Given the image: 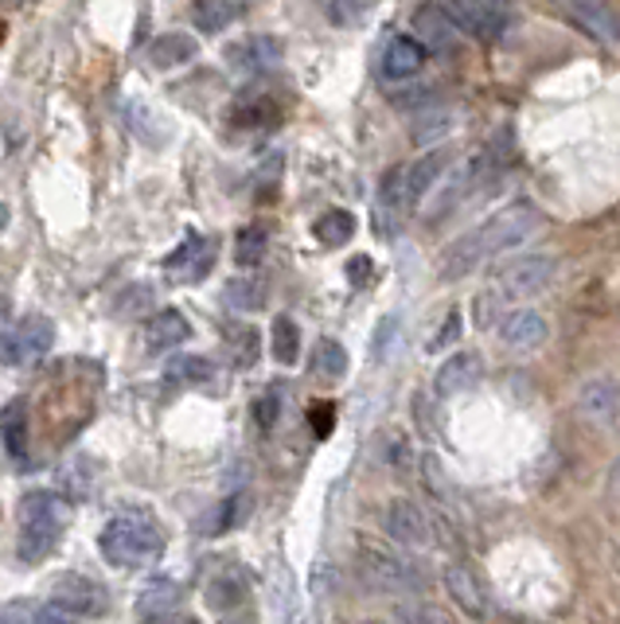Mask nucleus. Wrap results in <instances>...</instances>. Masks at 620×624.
I'll list each match as a JSON object with an SVG mask.
<instances>
[{
  "label": "nucleus",
  "mask_w": 620,
  "mask_h": 624,
  "mask_svg": "<svg viewBox=\"0 0 620 624\" xmlns=\"http://www.w3.org/2000/svg\"><path fill=\"white\" fill-rule=\"evenodd\" d=\"M543 231V211L531 199H515L503 211H496L491 219H484L476 231L461 234L457 243H449L437 254V278L441 281H461L469 273H476L484 261L500 258V254L519 250L523 243H531Z\"/></svg>",
  "instance_id": "obj_1"
},
{
  "label": "nucleus",
  "mask_w": 620,
  "mask_h": 624,
  "mask_svg": "<svg viewBox=\"0 0 620 624\" xmlns=\"http://www.w3.org/2000/svg\"><path fill=\"white\" fill-rule=\"evenodd\" d=\"M98 550L118 570L157 566L160 554H165V531H160V523L145 507H121L118 515H110V523L98 535Z\"/></svg>",
  "instance_id": "obj_2"
},
{
  "label": "nucleus",
  "mask_w": 620,
  "mask_h": 624,
  "mask_svg": "<svg viewBox=\"0 0 620 624\" xmlns=\"http://www.w3.org/2000/svg\"><path fill=\"white\" fill-rule=\"evenodd\" d=\"M71 519L63 492H28L20 500V562H44L59 542V531Z\"/></svg>",
  "instance_id": "obj_3"
},
{
  "label": "nucleus",
  "mask_w": 620,
  "mask_h": 624,
  "mask_svg": "<svg viewBox=\"0 0 620 624\" xmlns=\"http://www.w3.org/2000/svg\"><path fill=\"white\" fill-rule=\"evenodd\" d=\"M555 278H558V258H550V254H527V258H515L503 270H496V278L488 281V293L508 308L515 301H531L543 290H550Z\"/></svg>",
  "instance_id": "obj_4"
},
{
  "label": "nucleus",
  "mask_w": 620,
  "mask_h": 624,
  "mask_svg": "<svg viewBox=\"0 0 620 624\" xmlns=\"http://www.w3.org/2000/svg\"><path fill=\"white\" fill-rule=\"evenodd\" d=\"M360 574L379 594H417L422 589V570L382 547H360Z\"/></svg>",
  "instance_id": "obj_5"
},
{
  "label": "nucleus",
  "mask_w": 620,
  "mask_h": 624,
  "mask_svg": "<svg viewBox=\"0 0 620 624\" xmlns=\"http://www.w3.org/2000/svg\"><path fill=\"white\" fill-rule=\"evenodd\" d=\"M441 4L457 28L481 44H496L508 32V9H496L491 0H441Z\"/></svg>",
  "instance_id": "obj_6"
},
{
  "label": "nucleus",
  "mask_w": 620,
  "mask_h": 624,
  "mask_svg": "<svg viewBox=\"0 0 620 624\" xmlns=\"http://www.w3.org/2000/svg\"><path fill=\"white\" fill-rule=\"evenodd\" d=\"M56 344V328L47 317H24L16 328H9L4 335V364L20 367V364H36L51 352Z\"/></svg>",
  "instance_id": "obj_7"
},
{
  "label": "nucleus",
  "mask_w": 620,
  "mask_h": 624,
  "mask_svg": "<svg viewBox=\"0 0 620 624\" xmlns=\"http://www.w3.org/2000/svg\"><path fill=\"white\" fill-rule=\"evenodd\" d=\"M382 527L399 547H429L434 542V527H429V515L417 507L414 500H390L387 515H382Z\"/></svg>",
  "instance_id": "obj_8"
},
{
  "label": "nucleus",
  "mask_w": 620,
  "mask_h": 624,
  "mask_svg": "<svg viewBox=\"0 0 620 624\" xmlns=\"http://www.w3.org/2000/svg\"><path fill=\"white\" fill-rule=\"evenodd\" d=\"M449 160H453V149H445V145H437L434 152H426L422 160H414V164L402 172V207L406 211H414L417 204H422V196H426L429 187L441 184L445 168H449Z\"/></svg>",
  "instance_id": "obj_9"
},
{
  "label": "nucleus",
  "mask_w": 620,
  "mask_h": 624,
  "mask_svg": "<svg viewBox=\"0 0 620 624\" xmlns=\"http://www.w3.org/2000/svg\"><path fill=\"white\" fill-rule=\"evenodd\" d=\"M578 414L593 426H609L620 414V382L609 379V375L585 379L582 391H578Z\"/></svg>",
  "instance_id": "obj_10"
},
{
  "label": "nucleus",
  "mask_w": 620,
  "mask_h": 624,
  "mask_svg": "<svg viewBox=\"0 0 620 624\" xmlns=\"http://www.w3.org/2000/svg\"><path fill=\"white\" fill-rule=\"evenodd\" d=\"M51 601L78 616L86 613L98 616L106 609V589L98 586V582L83 578V574H59V578L51 582Z\"/></svg>",
  "instance_id": "obj_11"
},
{
  "label": "nucleus",
  "mask_w": 620,
  "mask_h": 624,
  "mask_svg": "<svg viewBox=\"0 0 620 624\" xmlns=\"http://www.w3.org/2000/svg\"><path fill=\"white\" fill-rule=\"evenodd\" d=\"M550 325L543 313L535 308H511L508 317L500 320V340L511 347V352H535V347L547 344Z\"/></svg>",
  "instance_id": "obj_12"
},
{
  "label": "nucleus",
  "mask_w": 620,
  "mask_h": 624,
  "mask_svg": "<svg viewBox=\"0 0 620 624\" xmlns=\"http://www.w3.org/2000/svg\"><path fill=\"white\" fill-rule=\"evenodd\" d=\"M457 24L453 16L445 12V4H422V9L414 12V36L422 39V44L434 51V56H449L457 47Z\"/></svg>",
  "instance_id": "obj_13"
},
{
  "label": "nucleus",
  "mask_w": 620,
  "mask_h": 624,
  "mask_svg": "<svg viewBox=\"0 0 620 624\" xmlns=\"http://www.w3.org/2000/svg\"><path fill=\"white\" fill-rule=\"evenodd\" d=\"M484 375V364L476 352H457L449 355L441 367H437V379H434V391L437 399H453V394L469 391V387H476Z\"/></svg>",
  "instance_id": "obj_14"
},
{
  "label": "nucleus",
  "mask_w": 620,
  "mask_h": 624,
  "mask_svg": "<svg viewBox=\"0 0 620 624\" xmlns=\"http://www.w3.org/2000/svg\"><path fill=\"white\" fill-rule=\"evenodd\" d=\"M227 63L246 71V75H262L269 66L281 63V39L273 36H246L239 44L227 47Z\"/></svg>",
  "instance_id": "obj_15"
},
{
  "label": "nucleus",
  "mask_w": 620,
  "mask_h": 624,
  "mask_svg": "<svg viewBox=\"0 0 620 624\" xmlns=\"http://www.w3.org/2000/svg\"><path fill=\"white\" fill-rule=\"evenodd\" d=\"M429 59V47L417 36H394L382 51V75L390 83H402V78H414Z\"/></svg>",
  "instance_id": "obj_16"
},
{
  "label": "nucleus",
  "mask_w": 620,
  "mask_h": 624,
  "mask_svg": "<svg viewBox=\"0 0 620 624\" xmlns=\"http://www.w3.org/2000/svg\"><path fill=\"white\" fill-rule=\"evenodd\" d=\"M566 9L574 12L585 32H593L605 44H620V12L609 0H566Z\"/></svg>",
  "instance_id": "obj_17"
},
{
  "label": "nucleus",
  "mask_w": 620,
  "mask_h": 624,
  "mask_svg": "<svg viewBox=\"0 0 620 624\" xmlns=\"http://www.w3.org/2000/svg\"><path fill=\"white\" fill-rule=\"evenodd\" d=\"M445 589H449V597H453L469 616H476V621L488 616V601H484L481 582H476V574L464 566V562H449V566H445Z\"/></svg>",
  "instance_id": "obj_18"
},
{
  "label": "nucleus",
  "mask_w": 620,
  "mask_h": 624,
  "mask_svg": "<svg viewBox=\"0 0 620 624\" xmlns=\"http://www.w3.org/2000/svg\"><path fill=\"white\" fill-rule=\"evenodd\" d=\"M187 335H192V325H187L184 313H177V308H160V313H153L145 325V347L157 355V352H168V347H180Z\"/></svg>",
  "instance_id": "obj_19"
},
{
  "label": "nucleus",
  "mask_w": 620,
  "mask_h": 624,
  "mask_svg": "<svg viewBox=\"0 0 620 624\" xmlns=\"http://www.w3.org/2000/svg\"><path fill=\"white\" fill-rule=\"evenodd\" d=\"M199 56V39L187 36V32H165L148 44V63L168 71V66H184Z\"/></svg>",
  "instance_id": "obj_20"
},
{
  "label": "nucleus",
  "mask_w": 620,
  "mask_h": 624,
  "mask_svg": "<svg viewBox=\"0 0 620 624\" xmlns=\"http://www.w3.org/2000/svg\"><path fill=\"white\" fill-rule=\"evenodd\" d=\"M266 297H269L266 281L254 278V273H239V278H231L222 285V305L234 308V313H258L266 305Z\"/></svg>",
  "instance_id": "obj_21"
},
{
  "label": "nucleus",
  "mask_w": 620,
  "mask_h": 624,
  "mask_svg": "<svg viewBox=\"0 0 620 624\" xmlns=\"http://www.w3.org/2000/svg\"><path fill=\"white\" fill-rule=\"evenodd\" d=\"M239 16H242L239 0H195V4H192V24L199 32H207V36H215V32H222V28H231Z\"/></svg>",
  "instance_id": "obj_22"
},
{
  "label": "nucleus",
  "mask_w": 620,
  "mask_h": 624,
  "mask_svg": "<svg viewBox=\"0 0 620 624\" xmlns=\"http://www.w3.org/2000/svg\"><path fill=\"white\" fill-rule=\"evenodd\" d=\"M313 234H316V238H320L325 246L348 243V238L355 234V215H352V211H343V207H328V211L313 223Z\"/></svg>",
  "instance_id": "obj_23"
},
{
  "label": "nucleus",
  "mask_w": 620,
  "mask_h": 624,
  "mask_svg": "<svg viewBox=\"0 0 620 624\" xmlns=\"http://www.w3.org/2000/svg\"><path fill=\"white\" fill-rule=\"evenodd\" d=\"M269 352L281 367H293L301 359V328H296L293 317H278L273 320V340H269Z\"/></svg>",
  "instance_id": "obj_24"
},
{
  "label": "nucleus",
  "mask_w": 620,
  "mask_h": 624,
  "mask_svg": "<svg viewBox=\"0 0 620 624\" xmlns=\"http://www.w3.org/2000/svg\"><path fill=\"white\" fill-rule=\"evenodd\" d=\"M242 597H246V582H242V574H234V570H222L219 578L207 586V605L219 609V613L242 605Z\"/></svg>",
  "instance_id": "obj_25"
},
{
  "label": "nucleus",
  "mask_w": 620,
  "mask_h": 624,
  "mask_svg": "<svg viewBox=\"0 0 620 624\" xmlns=\"http://www.w3.org/2000/svg\"><path fill=\"white\" fill-rule=\"evenodd\" d=\"M313 371L328 382H340L343 375H348V352H343V344L320 340V344L313 347Z\"/></svg>",
  "instance_id": "obj_26"
},
{
  "label": "nucleus",
  "mask_w": 620,
  "mask_h": 624,
  "mask_svg": "<svg viewBox=\"0 0 620 624\" xmlns=\"http://www.w3.org/2000/svg\"><path fill=\"white\" fill-rule=\"evenodd\" d=\"M157 305V285H148V281H133L125 290L113 297V313L118 317H141L148 308Z\"/></svg>",
  "instance_id": "obj_27"
},
{
  "label": "nucleus",
  "mask_w": 620,
  "mask_h": 624,
  "mask_svg": "<svg viewBox=\"0 0 620 624\" xmlns=\"http://www.w3.org/2000/svg\"><path fill=\"white\" fill-rule=\"evenodd\" d=\"M59 488H63V495H71V500H86V495L94 492L90 461H86V457L66 461V465L59 468Z\"/></svg>",
  "instance_id": "obj_28"
},
{
  "label": "nucleus",
  "mask_w": 620,
  "mask_h": 624,
  "mask_svg": "<svg viewBox=\"0 0 620 624\" xmlns=\"http://www.w3.org/2000/svg\"><path fill=\"white\" fill-rule=\"evenodd\" d=\"M24 441H28V411L20 402H12L4 411V449H9V457H16Z\"/></svg>",
  "instance_id": "obj_29"
},
{
  "label": "nucleus",
  "mask_w": 620,
  "mask_h": 624,
  "mask_svg": "<svg viewBox=\"0 0 620 624\" xmlns=\"http://www.w3.org/2000/svg\"><path fill=\"white\" fill-rule=\"evenodd\" d=\"M168 379L172 382H207L211 379V364H207L204 355H180L168 364Z\"/></svg>",
  "instance_id": "obj_30"
},
{
  "label": "nucleus",
  "mask_w": 620,
  "mask_h": 624,
  "mask_svg": "<svg viewBox=\"0 0 620 624\" xmlns=\"http://www.w3.org/2000/svg\"><path fill=\"white\" fill-rule=\"evenodd\" d=\"M370 0H325V12L332 24H343V28H355L363 16H367Z\"/></svg>",
  "instance_id": "obj_31"
},
{
  "label": "nucleus",
  "mask_w": 620,
  "mask_h": 624,
  "mask_svg": "<svg viewBox=\"0 0 620 624\" xmlns=\"http://www.w3.org/2000/svg\"><path fill=\"white\" fill-rule=\"evenodd\" d=\"M234 258H239V266H258V261L266 258V231H262V227H246V231L239 234Z\"/></svg>",
  "instance_id": "obj_32"
},
{
  "label": "nucleus",
  "mask_w": 620,
  "mask_h": 624,
  "mask_svg": "<svg viewBox=\"0 0 620 624\" xmlns=\"http://www.w3.org/2000/svg\"><path fill=\"white\" fill-rule=\"evenodd\" d=\"M172 605H177V586H172V582H160V586H148V589H145V597H141V613L165 616Z\"/></svg>",
  "instance_id": "obj_33"
},
{
  "label": "nucleus",
  "mask_w": 620,
  "mask_h": 624,
  "mask_svg": "<svg viewBox=\"0 0 620 624\" xmlns=\"http://www.w3.org/2000/svg\"><path fill=\"white\" fill-rule=\"evenodd\" d=\"M449 130H453V118H449V113H429V118H422V125L414 130V140L417 145H429V140H441Z\"/></svg>",
  "instance_id": "obj_34"
},
{
  "label": "nucleus",
  "mask_w": 620,
  "mask_h": 624,
  "mask_svg": "<svg viewBox=\"0 0 620 624\" xmlns=\"http://www.w3.org/2000/svg\"><path fill=\"white\" fill-rule=\"evenodd\" d=\"M399 624H453L434 605H399Z\"/></svg>",
  "instance_id": "obj_35"
},
{
  "label": "nucleus",
  "mask_w": 620,
  "mask_h": 624,
  "mask_svg": "<svg viewBox=\"0 0 620 624\" xmlns=\"http://www.w3.org/2000/svg\"><path fill=\"white\" fill-rule=\"evenodd\" d=\"M457 332H461V313H457V308H453V313L445 317L441 332H437L434 340H429V344H426V352H429V355H434V352H445V347H449V344H453V340H457Z\"/></svg>",
  "instance_id": "obj_36"
},
{
  "label": "nucleus",
  "mask_w": 620,
  "mask_h": 624,
  "mask_svg": "<svg viewBox=\"0 0 620 624\" xmlns=\"http://www.w3.org/2000/svg\"><path fill=\"white\" fill-rule=\"evenodd\" d=\"M348 278H352L355 290H363V285L375 278V261H370L367 254H355V258L348 261Z\"/></svg>",
  "instance_id": "obj_37"
},
{
  "label": "nucleus",
  "mask_w": 620,
  "mask_h": 624,
  "mask_svg": "<svg viewBox=\"0 0 620 624\" xmlns=\"http://www.w3.org/2000/svg\"><path fill=\"white\" fill-rule=\"evenodd\" d=\"M36 624H78V613H71V609H63V605H44L36 613Z\"/></svg>",
  "instance_id": "obj_38"
},
{
  "label": "nucleus",
  "mask_w": 620,
  "mask_h": 624,
  "mask_svg": "<svg viewBox=\"0 0 620 624\" xmlns=\"http://www.w3.org/2000/svg\"><path fill=\"white\" fill-rule=\"evenodd\" d=\"M254 411H258V421H262V426H266V429L273 426V421H278V414H281V399H278V391L262 394Z\"/></svg>",
  "instance_id": "obj_39"
},
{
  "label": "nucleus",
  "mask_w": 620,
  "mask_h": 624,
  "mask_svg": "<svg viewBox=\"0 0 620 624\" xmlns=\"http://www.w3.org/2000/svg\"><path fill=\"white\" fill-rule=\"evenodd\" d=\"M394 102L406 106V110H414V106H422V102H437V94L429 90V86H410V90L394 94Z\"/></svg>",
  "instance_id": "obj_40"
},
{
  "label": "nucleus",
  "mask_w": 620,
  "mask_h": 624,
  "mask_svg": "<svg viewBox=\"0 0 620 624\" xmlns=\"http://www.w3.org/2000/svg\"><path fill=\"white\" fill-rule=\"evenodd\" d=\"M254 359H258V332L246 328V332H239V364L251 367Z\"/></svg>",
  "instance_id": "obj_41"
},
{
  "label": "nucleus",
  "mask_w": 620,
  "mask_h": 624,
  "mask_svg": "<svg viewBox=\"0 0 620 624\" xmlns=\"http://www.w3.org/2000/svg\"><path fill=\"white\" fill-rule=\"evenodd\" d=\"M394 328H399V320H394V317H387L379 325V332H375V347H370V355H375V359H387V347H390V340H394L390 332H394Z\"/></svg>",
  "instance_id": "obj_42"
},
{
  "label": "nucleus",
  "mask_w": 620,
  "mask_h": 624,
  "mask_svg": "<svg viewBox=\"0 0 620 624\" xmlns=\"http://www.w3.org/2000/svg\"><path fill=\"white\" fill-rule=\"evenodd\" d=\"M0 624H36L32 621V605L28 601H9V605H4V621Z\"/></svg>",
  "instance_id": "obj_43"
},
{
  "label": "nucleus",
  "mask_w": 620,
  "mask_h": 624,
  "mask_svg": "<svg viewBox=\"0 0 620 624\" xmlns=\"http://www.w3.org/2000/svg\"><path fill=\"white\" fill-rule=\"evenodd\" d=\"M609 495L612 500H620V457L612 461V468H609Z\"/></svg>",
  "instance_id": "obj_44"
},
{
  "label": "nucleus",
  "mask_w": 620,
  "mask_h": 624,
  "mask_svg": "<svg viewBox=\"0 0 620 624\" xmlns=\"http://www.w3.org/2000/svg\"><path fill=\"white\" fill-rule=\"evenodd\" d=\"M148 624H199V621H192V616H153Z\"/></svg>",
  "instance_id": "obj_45"
},
{
  "label": "nucleus",
  "mask_w": 620,
  "mask_h": 624,
  "mask_svg": "<svg viewBox=\"0 0 620 624\" xmlns=\"http://www.w3.org/2000/svg\"><path fill=\"white\" fill-rule=\"evenodd\" d=\"M222 624H254L251 616H222Z\"/></svg>",
  "instance_id": "obj_46"
},
{
  "label": "nucleus",
  "mask_w": 620,
  "mask_h": 624,
  "mask_svg": "<svg viewBox=\"0 0 620 624\" xmlns=\"http://www.w3.org/2000/svg\"><path fill=\"white\" fill-rule=\"evenodd\" d=\"M491 4H496V9H508L511 12V0H491Z\"/></svg>",
  "instance_id": "obj_47"
}]
</instances>
